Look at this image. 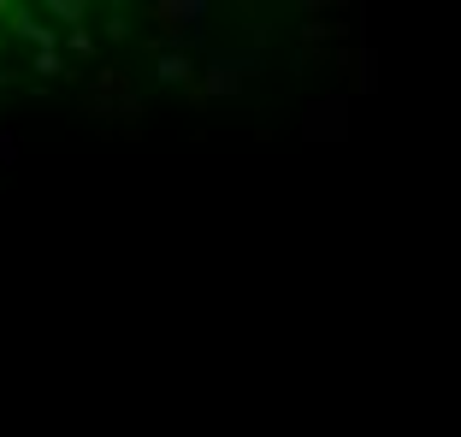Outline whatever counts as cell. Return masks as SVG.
Listing matches in <instances>:
<instances>
[{"label":"cell","instance_id":"1","mask_svg":"<svg viewBox=\"0 0 461 437\" xmlns=\"http://www.w3.org/2000/svg\"><path fill=\"white\" fill-rule=\"evenodd\" d=\"M213 13V6H207V0H184V6H172V18H184V24H177V41H202V18Z\"/></svg>","mask_w":461,"mask_h":437},{"label":"cell","instance_id":"2","mask_svg":"<svg viewBox=\"0 0 461 437\" xmlns=\"http://www.w3.org/2000/svg\"><path fill=\"white\" fill-rule=\"evenodd\" d=\"M249 71H255V59H219L213 77H207V89H213V95H225V89H237V83L249 77Z\"/></svg>","mask_w":461,"mask_h":437},{"label":"cell","instance_id":"3","mask_svg":"<svg viewBox=\"0 0 461 437\" xmlns=\"http://www.w3.org/2000/svg\"><path fill=\"white\" fill-rule=\"evenodd\" d=\"M154 77H160V83H190V77H195V59H190V54H177V48H172V54H160Z\"/></svg>","mask_w":461,"mask_h":437},{"label":"cell","instance_id":"4","mask_svg":"<svg viewBox=\"0 0 461 437\" xmlns=\"http://www.w3.org/2000/svg\"><path fill=\"white\" fill-rule=\"evenodd\" d=\"M18 36H24V41H36V54H54V30H48V24H36V18H24V13H18Z\"/></svg>","mask_w":461,"mask_h":437},{"label":"cell","instance_id":"5","mask_svg":"<svg viewBox=\"0 0 461 437\" xmlns=\"http://www.w3.org/2000/svg\"><path fill=\"white\" fill-rule=\"evenodd\" d=\"M83 13H89L83 0H48V18H83Z\"/></svg>","mask_w":461,"mask_h":437},{"label":"cell","instance_id":"6","mask_svg":"<svg viewBox=\"0 0 461 437\" xmlns=\"http://www.w3.org/2000/svg\"><path fill=\"white\" fill-rule=\"evenodd\" d=\"M18 160V137L13 130H0V165H13Z\"/></svg>","mask_w":461,"mask_h":437},{"label":"cell","instance_id":"7","mask_svg":"<svg viewBox=\"0 0 461 437\" xmlns=\"http://www.w3.org/2000/svg\"><path fill=\"white\" fill-rule=\"evenodd\" d=\"M36 71L41 77H59V54H36Z\"/></svg>","mask_w":461,"mask_h":437},{"label":"cell","instance_id":"8","mask_svg":"<svg viewBox=\"0 0 461 437\" xmlns=\"http://www.w3.org/2000/svg\"><path fill=\"white\" fill-rule=\"evenodd\" d=\"M6 83H13V71H0V89H6Z\"/></svg>","mask_w":461,"mask_h":437},{"label":"cell","instance_id":"9","mask_svg":"<svg viewBox=\"0 0 461 437\" xmlns=\"http://www.w3.org/2000/svg\"><path fill=\"white\" fill-rule=\"evenodd\" d=\"M0 13H6V6H0Z\"/></svg>","mask_w":461,"mask_h":437}]
</instances>
